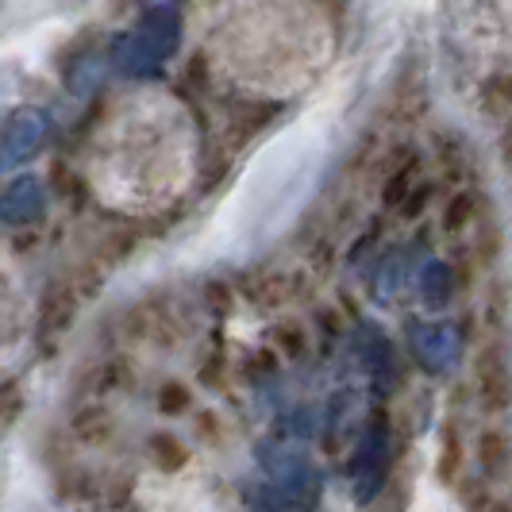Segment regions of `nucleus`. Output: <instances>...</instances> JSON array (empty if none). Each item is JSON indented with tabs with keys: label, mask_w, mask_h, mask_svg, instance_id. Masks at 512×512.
Wrapping results in <instances>:
<instances>
[{
	"label": "nucleus",
	"mask_w": 512,
	"mask_h": 512,
	"mask_svg": "<svg viewBox=\"0 0 512 512\" xmlns=\"http://www.w3.org/2000/svg\"><path fill=\"white\" fill-rule=\"evenodd\" d=\"M409 343L424 370L443 374L451 370V362L459 359V328L447 320H420L409 328Z\"/></svg>",
	"instance_id": "7ed1b4c3"
},
{
	"label": "nucleus",
	"mask_w": 512,
	"mask_h": 512,
	"mask_svg": "<svg viewBox=\"0 0 512 512\" xmlns=\"http://www.w3.org/2000/svg\"><path fill=\"white\" fill-rule=\"evenodd\" d=\"M409 178H412V166H405L397 178H389V185H385V205H401V201H405V193H409Z\"/></svg>",
	"instance_id": "9d476101"
},
{
	"label": "nucleus",
	"mask_w": 512,
	"mask_h": 512,
	"mask_svg": "<svg viewBox=\"0 0 512 512\" xmlns=\"http://www.w3.org/2000/svg\"><path fill=\"white\" fill-rule=\"evenodd\" d=\"M101 74H104V58H101V54H93V58H81L74 70L66 74V85L74 89L77 97H85L89 89H97Z\"/></svg>",
	"instance_id": "1a4fd4ad"
},
{
	"label": "nucleus",
	"mask_w": 512,
	"mask_h": 512,
	"mask_svg": "<svg viewBox=\"0 0 512 512\" xmlns=\"http://www.w3.org/2000/svg\"><path fill=\"white\" fill-rule=\"evenodd\" d=\"M470 212H474V201H470V197H459V201H451V208H447V228H451V231L462 228V224L470 220Z\"/></svg>",
	"instance_id": "9b49d317"
},
{
	"label": "nucleus",
	"mask_w": 512,
	"mask_h": 512,
	"mask_svg": "<svg viewBox=\"0 0 512 512\" xmlns=\"http://www.w3.org/2000/svg\"><path fill=\"white\" fill-rule=\"evenodd\" d=\"M47 135H51V112H43L35 104H24V108L8 112L4 139H0V162H4V170H16V166L31 162L35 154L47 147Z\"/></svg>",
	"instance_id": "f03ea898"
},
{
	"label": "nucleus",
	"mask_w": 512,
	"mask_h": 512,
	"mask_svg": "<svg viewBox=\"0 0 512 512\" xmlns=\"http://www.w3.org/2000/svg\"><path fill=\"white\" fill-rule=\"evenodd\" d=\"M482 401L493 412H505L512 405V370L497 351L482 359Z\"/></svg>",
	"instance_id": "39448f33"
},
{
	"label": "nucleus",
	"mask_w": 512,
	"mask_h": 512,
	"mask_svg": "<svg viewBox=\"0 0 512 512\" xmlns=\"http://www.w3.org/2000/svg\"><path fill=\"white\" fill-rule=\"evenodd\" d=\"M158 405H162V412L185 409V389H181V385H166V389H162V401H158Z\"/></svg>",
	"instance_id": "ddd939ff"
},
{
	"label": "nucleus",
	"mask_w": 512,
	"mask_h": 512,
	"mask_svg": "<svg viewBox=\"0 0 512 512\" xmlns=\"http://www.w3.org/2000/svg\"><path fill=\"white\" fill-rule=\"evenodd\" d=\"M409 282V255L401 251V255H389L382 262V270H378V278H374V289L382 293V297H393V293H401Z\"/></svg>",
	"instance_id": "6e6552de"
},
{
	"label": "nucleus",
	"mask_w": 512,
	"mask_h": 512,
	"mask_svg": "<svg viewBox=\"0 0 512 512\" xmlns=\"http://www.w3.org/2000/svg\"><path fill=\"white\" fill-rule=\"evenodd\" d=\"M181 20L174 8H151L128 35L116 43V66L120 74L147 81L166 70V62L178 54Z\"/></svg>",
	"instance_id": "f257e3e1"
},
{
	"label": "nucleus",
	"mask_w": 512,
	"mask_h": 512,
	"mask_svg": "<svg viewBox=\"0 0 512 512\" xmlns=\"http://www.w3.org/2000/svg\"><path fill=\"white\" fill-rule=\"evenodd\" d=\"M154 451L162 455V459H181V451L174 447V439H166V436H158L154 439Z\"/></svg>",
	"instance_id": "4468645a"
},
{
	"label": "nucleus",
	"mask_w": 512,
	"mask_h": 512,
	"mask_svg": "<svg viewBox=\"0 0 512 512\" xmlns=\"http://www.w3.org/2000/svg\"><path fill=\"white\" fill-rule=\"evenodd\" d=\"M509 462H512V447L509 439L501 436V432H489L482 439V466H486V478H505L509 474Z\"/></svg>",
	"instance_id": "0eeeda50"
},
{
	"label": "nucleus",
	"mask_w": 512,
	"mask_h": 512,
	"mask_svg": "<svg viewBox=\"0 0 512 512\" xmlns=\"http://www.w3.org/2000/svg\"><path fill=\"white\" fill-rule=\"evenodd\" d=\"M0 212H4V224H12V228L39 224V220H43V212H47V189H43V181L31 178V174L12 178L8 185H4Z\"/></svg>",
	"instance_id": "20e7f679"
},
{
	"label": "nucleus",
	"mask_w": 512,
	"mask_h": 512,
	"mask_svg": "<svg viewBox=\"0 0 512 512\" xmlns=\"http://www.w3.org/2000/svg\"><path fill=\"white\" fill-rule=\"evenodd\" d=\"M274 339H278V347H285L289 355H297V351L305 347V335L293 332V328H278V332H274Z\"/></svg>",
	"instance_id": "f8f14e48"
},
{
	"label": "nucleus",
	"mask_w": 512,
	"mask_h": 512,
	"mask_svg": "<svg viewBox=\"0 0 512 512\" xmlns=\"http://www.w3.org/2000/svg\"><path fill=\"white\" fill-rule=\"evenodd\" d=\"M451 289H455V278H451V266L439 262V258H428L424 270H420V293L432 308L447 305L451 301Z\"/></svg>",
	"instance_id": "423d86ee"
},
{
	"label": "nucleus",
	"mask_w": 512,
	"mask_h": 512,
	"mask_svg": "<svg viewBox=\"0 0 512 512\" xmlns=\"http://www.w3.org/2000/svg\"><path fill=\"white\" fill-rule=\"evenodd\" d=\"M493 512H512V509H509V505H497V509H493Z\"/></svg>",
	"instance_id": "2eb2a0df"
}]
</instances>
